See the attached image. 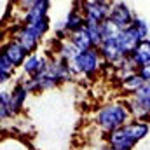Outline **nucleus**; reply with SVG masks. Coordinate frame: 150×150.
<instances>
[{"instance_id":"obj_22","label":"nucleus","mask_w":150,"mask_h":150,"mask_svg":"<svg viewBox=\"0 0 150 150\" xmlns=\"http://www.w3.org/2000/svg\"><path fill=\"white\" fill-rule=\"evenodd\" d=\"M100 150H113L112 147H105V149H100Z\"/></svg>"},{"instance_id":"obj_7","label":"nucleus","mask_w":150,"mask_h":150,"mask_svg":"<svg viewBox=\"0 0 150 150\" xmlns=\"http://www.w3.org/2000/svg\"><path fill=\"white\" fill-rule=\"evenodd\" d=\"M49 9V2L47 0H38V2H32V7H28L26 11V16H25V21L26 25H33L40 21L42 18H45V12Z\"/></svg>"},{"instance_id":"obj_3","label":"nucleus","mask_w":150,"mask_h":150,"mask_svg":"<svg viewBox=\"0 0 150 150\" xmlns=\"http://www.w3.org/2000/svg\"><path fill=\"white\" fill-rule=\"evenodd\" d=\"M100 65V56H98V51L96 49H91V51H86V52H80L74 61H72V70L74 72H82V74H94L96 68Z\"/></svg>"},{"instance_id":"obj_8","label":"nucleus","mask_w":150,"mask_h":150,"mask_svg":"<svg viewBox=\"0 0 150 150\" xmlns=\"http://www.w3.org/2000/svg\"><path fill=\"white\" fill-rule=\"evenodd\" d=\"M2 52H4V54L12 61V65L16 67V65H21V63H25V61H26L25 58H26V52H28V51H26V49H25V47L16 40V42L7 44V45L4 47V51H2Z\"/></svg>"},{"instance_id":"obj_1","label":"nucleus","mask_w":150,"mask_h":150,"mask_svg":"<svg viewBox=\"0 0 150 150\" xmlns=\"http://www.w3.org/2000/svg\"><path fill=\"white\" fill-rule=\"evenodd\" d=\"M127 120V110L122 105H108L105 108H101L98 113V122L105 131H117L120 127H124Z\"/></svg>"},{"instance_id":"obj_11","label":"nucleus","mask_w":150,"mask_h":150,"mask_svg":"<svg viewBox=\"0 0 150 150\" xmlns=\"http://www.w3.org/2000/svg\"><path fill=\"white\" fill-rule=\"evenodd\" d=\"M72 44H74L75 47L80 51V52H86V51H91V47H93V42H91V38L87 35V32L82 28L80 32H77L72 35Z\"/></svg>"},{"instance_id":"obj_16","label":"nucleus","mask_w":150,"mask_h":150,"mask_svg":"<svg viewBox=\"0 0 150 150\" xmlns=\"http://www.w3.org/2000/svg\"><path fill=\"white\" fill-rule=\"evenodd\" d=\"M16 37H18V42H19V44H21L28 52H30V51H33V47L37 45V38L33 37L32 33H28V32H26V28H21V30H19V33H18Z\"/></svg>"},{"instance_id":"obj_18","label":"nucleus","mask_w":150,"mask_h":150,"mask_svg":"<svg viewBox=\"0 0 150 150\" xmlns=\"http://www.w3.org/2000/svg\"><path fill=\"white\" fill-rule=\"evenodd\" d=\"M12 67H14V65H12V61H11V59L2 52V56H0V74H7V75H9V74H11V70H12Z\"/></svg>"},{"instance_id":"obj_4","label":"nucleus","mask_w":150,"mask_h":150,"mask_svg":"<svg viewBox=\"0 0 150 150\" xmlns=\"http://www.w3.org/2000/svg\"><path fill=\"white\" fill-rule=\"evenodd\" d=\"M84 11H86V21L101 25L108 19L112 9L108 7V4H103V2H86Z\"/></svg>"},{"instance_id":"obj_5","label":"nucleus","mask_w":150,"mask_h":150,"mask_svg":"<svg viewBox=\"0 0 150 150\" xmlns=\"http://www.w3.org/2000/svg\"><path fill=\"white\" fill-rule=\"evenodd\" d=\"M108 21H112L113 25L119 28V30H127L133 26L134 19L129 12V9L126 7V4H115L110 11V16H108Z\"/></svg>"},{"instance_id":"obj_13","label":"nucleus","mask_w":150,"mask_h":150,"mask_svg":"<svg viewBox=\"0 0 150 150\" xmlns=\"http://www.w3.org/2000/svg\"><path fill=\"white\" fill-rule=\"evenodd\" d=\"M86 26V18H82L79 12H70V16L67 18V23H65V28L68 30V32H72V33H77V32H80L82 28Z\"/></svg>"},{"instance_id":"obj_12","label":"nucleus","mask_w":150,"mask_h":150,"mask_svg":"<svg viewBox=\"0 0 150 150\" xmlns=\"http://www.w3.org/2000/svg\"><path fill=\"white\" fill-rule=\"evenodd\" d=\"M26 87L25 86H18L16 89H14V93H12V96H11V105H9V108H11V112H19L21 110V105H23V101H25V98H26Z\"/></svg>"},{"instance_id":"obj_6","label":"nucleus","mask_w":150,"mask_h":150,"mask_svg":"<svg viewBox=\"0 0 150 150\" xmlns=\"http://www.w3.org/2000/svg\"><path fill=\"white\" fill-rule=\"evenodd\" d=\"M129 58H131L133 67H138L140 70L150 67V40L140 42V45L134 49V52Z\"/></svg>"},{"instance_id":"obj_15","label":"nucleus","mask_w":150,"mask_h":150,"mask_svg":"<svg viewBox=\"0 0 150 150\" xmlns=\"http://www.w3.org/2000/svg\"><path fill=\"white\" fill-rule=\"evenodd\" d=\"M25 28H26L28 33H32V35L38 40V38L49 30V19H47V16H45V18H42L40 21L33 23V25H25Z\"/></svg>"},{"instance_id":"obj_20","label":"nucleus","mask_w":150,"mask_h":150,"mask_svg":"<svg viewBox=\"0 0 150 150\" xmlns=\"http://www.w3.org/2000/svg\"><path fill=\"white\" fill-rule=\"evenodd\" d=\"M138 75L145 80V82H150V67L147 68H142V70H138Z\"/></svg>"},{"instance_id":"obj_10","label":"nucleus","mask_w":150,"mask_h":150,"mask_svg":"<svg viewBox=\"0 0 150 150\" xmlns=\"http://www.w3.org/2000/svg\"><path fill=\"white\" fill-rule=\"evenodd\" d=\"M124 129V133L136 143L138 140H142L147 133H149V126L147 124H143V122H134V124H127V126H124L122 127Z\"/></svg>"},{"instance_id":"obj_17","label":"nucleus","mask_w":150,"mask_h":150,"mask_svg":"<svg viewBox=\"0 0 150 150\" xmlns=\"http://www.w3.org/2000/svg\"><path fill=\"white\" fill-rule=\"evenodd\" d=\"M143 84H145V80L138 74H129L124 77V89H127V91H138Z\"/></svg>"},{"instance_id":"obj_14","label":"nucleus","mask_w":150,"mask_h":150,"mask_svg":"<svg viewBox=\"0 0 150 150\" xmlns=\"http://www.w3.org/2000/svg\"><path fill=\"white\" fill-rule=\"evenodd\" d=\"M44 67H45V61H40L37 56H30V58L23 63L25 72L32 75V79H33V77H37V75L44 70Z\"/></svg>"},{"instance_id":"obj_21","label":"nucleus","mask_w":150,"mask_h":150,"mask_svg":"<svg viewBox=\"0 0 150 150\" xmlns=\"http://www.w3.org/2000/svg\"><path fill=\"white\" fill-rule=\"evenodd\" d=\"M7 79H9V75L7 74H0V82H5Z\"/></svg>"},{"instance_id":"obj_19","label":"nucleus","mask_w":150,"mask_h":150,"mask_svg":"<svg viewBox=\"0 0 150 150\" xmlns=\"http://www.w3.org/2000/svg\"><path fill=\"white\" fill-rule=\"evenodd\" d=\"M133 26L140 32V35H142V38L143 40H147V33H149V28H147V23L145 21H142V19H134V23H133Z\"/></svg>"},{"instance_id":"obj_2","label":"nucleus","mask_w":150,"mask_h":150,"mask_svg":"<svg viewBox=\"0 0 150 150\" xmlns=\"http://www.w3.org/2000/svg\"><path fill=\"white\" fill-rule=\"evenodd\" d=\"M131 108L138 119H145V117L149 119L150 117V82H145L138 91L133 93Z\"/></svg>"},{"instance_id":"obj_9","label":"nucleus","mask_w":150,"mask_h":150,"mask_svg":"<svg viewBox=\"0 0 150 150\" xmlns=\"http://www.w3.org/2000/svg\"><path fill=\"white\" fill-rule=\"evenodd\" d=\"M108 140H110V147L113 150H131L133 145H134V142L124 133L122 127L117 129V131H113V133H110Z\"/></svg>"}]
</instances>
